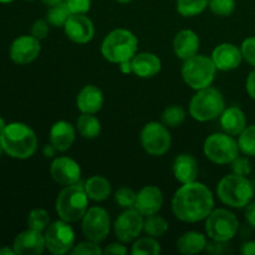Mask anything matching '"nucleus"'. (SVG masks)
Here are the masks:
<instances>
[{
    "label": "nucleus",
    "mask_w": 255,
    "mask_h": 255,
    "mask_svg": "<svg viewBox=\"0 0 255 255\" xmlns=\"http://www.w3.org/2000/svg\"><path fill=\"white\" fill-rule=\"evenodd\" d=\"M117 2H120V4H127V2H131L132 0H116Z\"/></svg>",
    "instance_id": "nucleus-53"
},
{
    "label": "nucleus",
    "mask_w": 255,
    "mask_h": 255,
    "mask_svg": "<svg viewBox=\"0 0 255 255\" xmlns=\"http://www.w3.org/2000/svg\"><path fill=\"white\" fill-rule=\"evenodd\" d=\"M50 174L56 183L66 187L79 183L81 168L79 163L70 157H56L50 166Z\"/></svg>",
    "instance_id": "nucleus-15"
},
{
    "label": "nucleus",
    "mask_w": 255,
    "mask_h": 255,
    "mask_svg": "<svg viewBox=\"0 0 255 255\" xmlns=\"http://www.w3.org/2000/svg\"><path fill=\"white\" fill-rule=\"evenodd\" d=\"M181 74L186 85L198 91L212 86L216 79L217 67L211 57L197 54L183 61Z\"/></svg>",
    "instance_id": "nucleus-7"
},
{
    "label": "nucleus",
    "mask_w": 255,
    "mask_h": 255,
    "mask_svg": "<svg viewBox=\"0 0 255 255\" xmlns=\"http://www.w3.org/2000/svg\"><path fill=\"white\" fill-rule=\"evenodd\" d=\"M15 253L17 255H40L46 249L44 234L41 232L27 229L21 232L14 239L12 244Z\"/></svg>",
    "instance_id": "nucleus-18"
},
{
    "label": "nucleus",
    "mask_w": 255,
    "mask_h": 255,
    "mask_svg": "<svg viewBox=\"0 0 255 255\" xmlns=\"http://www.w3.org/2000/svg\"><path fill=\"white\" fill-rule=\"evenodd\" d=\"M27 226L30 229L37 232H45V229L50 226V216L45 209L35 208L27 216Z\"/></svg>",
    "instance_id": "nucleus-35"
},
{
    "label": "nucleus",
    "mask_w": 255,
    "mask_h": 255,
    "mask_svg": "<svg viewBox=\"0 0 255 255\" xmlns=\"http://www.w3.org/2000/svg\"><path fill=\"white\" fill-rule=\"evenodd\" d=\"M168 231V222L161 216L152 214L147 216L143 221V232L153 238H161Z\"/></svg>",
    "instance_id": "nucleus-29"
},
{
    "label": "nucleus",
    "mask_w": 255,
    "mask_h": 255,
    "mask_svg": "<svg viewBox=\"0 0 255 255\" xmlns=\"http://www.w3.org/2000/svg\"><path fill=\"white\" fill-rule=\"evenodd\" d=\"M5 127H6V124H5V121L2 117H0V134L2 133V131L5 129Z\"/></svg>",
    "instance_id": "nucleus-52"
},
{
    "label": "nucleus",
    "mask_w": 255,
    "mask_h": 255,
    "mask_svg": "<svg viewBox=\"0 0 255 255\" xmlns=\"http://www.w3.org/2000/svg\"><path fill=\"white\" fill-rule=\"evenodd\" d=\"M226 109V100L221 91L214 87L198 90L189 102V115L198 122L217 119Z\"/></svg>",
    "instance_id": "nucleus-6"
},
{
    "label": "nucleus",
    "mask_w": 255,
    "mask_h": 255,
    "mask_svg": "<svg viewBox=\"0 0 255 255\" xmlns=\"http://www.w3.org/2000/svg\"><path fill=\"white\" fill-rule=\"evenodd\" d=\"M246 89L249 96H251L255 101V67L253 71L248 75V77H247Z\"/></svg>",
    "instance_id": "nucleus-46"
},
{
    "label": "nucleus",
    "mask_w": 255,
    "mask_h": 255,
    "mask_svg": "<svg viewBox=\"0 0 255 255\" xmlns=\"http://www.w3.org/2000/svg\"><path fill=\"white\" fill-rule=\"evenodd\" d=\"M219 117H221L219 122H221V127L223 132L233 137L239 136L247 127L246 114L238 106H232L228 107V109H224V111L222 112Z\"/></svg>",
    "instance_id": "nucleus-25"
},
{
    "label": "nucleus",
    "mask_w": 255,
    "mask_h": 255,
    "mask_svg": "<svg viewBox=\"0 0 255 255\" xmlns=\"http://www.w3.org/2000/svg\"><path fill=\"white\" fill-rule=\"evenodd\" d=\"M253 184H254V188H255V178H254V181H253Z\"/></svg>",
    "instance_id": "nucleus-56"
},
{
    "label": "nucleus",
    "mask_w": 255,
    "mask_h": 255,
    "mask_svg": "<svg viewBox=\"0 0 255 255\" xmlns=\"http://www.w3.org/2000/svg\"><path fill=\"white\" fill-rule=\"evenodd\" d=\"M46 251L54 255H64L71 252L75 246V232L69 222L62 219L50 223L44 232Z\"/></svg>",
    "instance_id": "nucleus-10"
},
{
    "label": "nucleus",
    "mask_w": 255,
    "mask_h": 255,
    "mask_svg": "<svg viewBox=\"0 0 255 255\" xmlns=\"http://www.w3.org/2000/svg\"><path fill=\"white\" fill-rule=\"evenodd\" d=\"M213 209V193L206 184L197 181L182 184L172 199V212L186 223L204 221Z\"/></svg>",
    "instance_id": "nucleus-1"
},
{
    "label": "nucleus",
    "mask_w": 255,
    "mask_h": 255,
    "mask_svg": "<svg viewBox=\"0 0 255 255\" xmlns=\"http://www.w3.org/2000/svg\"><path fill=\"white\" fill-rule=\"evenodd\" d=\"M229 242H217L212 241L211 243L207 244L206 251L211 254H224L228 252Z\"/></svg>",
    "instance_id": "nucleus-43"
},
{
    "label": "nucleus",
    "mask_w": 255,
    "mask_h": 255,
    "mask_svg": "<svg viewBox=\"0 0 255 255\" xmlns=\"http://www.w3.org/2000/svg\"><path fill=\"white\" fill-rule=\"evenodd\" d=\"M208 244L207 241V234L199 233V232H186L177 239V251L181 254L193 255L202 253L206 251V247Z\"/></svg>",
    "instance_id": "nucleus-26"
},
{
    "label": "nucleus",
    "mask_w": 255,
    "mask_h": 255,
    "mask_svg": "<svg viewBox=\"0 0 255 255\" xmlns=\"http://www.w3.org/2000/svg\"><path fill=\"white\" fill-rule=\"evenodd\" d=\"M50 31V24L46 19H39L32 24L31 26V35L36 39L42 40L47 36Z\"/></svg>",
    "instance_id": "nucleus-42"
},
{
    "label": "nucleus",
    "mask_w": 255,
    "mask_h": 255,
    "mask_svg": "<svg viewBox=\"0 0 255 255\" xmlns=\"http://www.w3.org/2000/svg\"><path fill=\"white\" fill-rule=\"evenodd\" d=\"M131 65L132 74L141 79H149V77L156 76L162 69L161 59L152 52H138L132 57Z\"/></svg>",
    "instance_id": "nucleus-21"
},
{
    "label": "nucleus",
    "mask_w": 255,
    "mask_h": 255,
    "mask_svg": "<svg viewBox=\"0 0 255 255\" xmlns=\"http://www.w3.org/2000/svg\"><path fill=\"white\" fill-rule=\"evenodd\" d=\"M82 221V233L89 241L101 243L107 238L111 229V219L106 209L102 207H91L87 209Z\"/></svg>",
    "instance_id": "nucleus-12"
},
{
    "label": "nucleus",
    "mask_w": 255,
    "mask_h": 255,
    "mask_svg": "<svg viewBox=\"0 0 255 255\" xmlns=\"http://www.w3.org/2000/svg\"><path fill=\"white\" fill-rule=\"evenodd\" d=\"M138 50V40L127 29H115L105 36L101 44V54L112 64H121L132 60Z\"/></svg>",
    "instance_id": "nucleus-4"
},
{
    "label": "nucleus",
    "mask_w": 255,
    "mask_h": 255,
    "mask_svg": "<svg viewBox=\"0 0 255 255\" xmlns=\"http://www.w3.org/2000/svg\"><path fill=\"white\" fill-rule=\"evenodd\" d=\"M70 254L72 255H100L104 254V251L99 247V243L89 241L82 242V243L75 244L74 248L71 249Z\"/></svg>",
    "instance_id": "nucleus-38"
},
{
    "label": "nucleus",
    "mask_w": 255,
    "mask_h": 255,
    "mask_svg": "<svg viewBox=\"0 0 255 255\" xmlns=\"http://www.w3.org/2000/svg\"><path fill=\"white\" fill-rule=\"evenodd\" d=\"M238 229V218L228 209H213L206 218V234L211 241L231 242L237 236Z\"/></svg>",
    "instance_id": "nucleus-9"
},
{
    "label": "nucleus",
    "mask_w": 255,
    "mask_h": 255,
    "mask_svg": "<svg viewBox=\"0 0 255 255\" xmlns=\"http://www.w3.org/2000/svg\"><path fill=\"white\" fill-rule=\"evenodd\" d=\"M119 66H120V71H121L122 74H132L131 60L121 62V64H119Z\"/></svg>",
    "instance_id": "nucleus-49"
},
{
    "label": "nucleus",
    "mask_w": 255,
    "mask_h": 255,
    "mask_svg": "<svg viewBox=\"0 0 255 255\" xmlns=\"http://www.w3.org/2000/svg\"><path fill=\"white\" fill-rule=\"evenodd\" d=\"M241 51L243 55V59L249 65L255 67V36H249L243 40L241 45Z\"/></svg>",
    "instance_id": "nucleus-40"
},
{
    "label": "nucleus",
    "mask_w": 255,
    "mask_h": 255,
    "mask_svg": "<svg viewBox=\"0 0 255 255\" xmlns=\"http://www.w3.org/2000/svg\"><path fill=\"white\" fill-rule=\"evenodd\" d=\"M55 209L62 221L69 223L81 221L89 209V197L84 186L75 183L65 187L57 196Z\"/></svg>",
    "instance_id": "nucleus-5"
},
{
    "label": "nucleus",
    "mask_w": 255,
    "mask_h": 255,
    "mask_svg": "<svg viewBox=\"0 0 255 255\" xmlns=\"http://www.w3.org/2000/svg\"><path fill=\"white\" fill-rule=\"evenodd\" d=\"M26 1H34V0H26Z\"/></svg>",
    "instance_id": "nucleus-57"
},
{
    "label": "nucleus",
    "mask_w": 255,
    "mask_h": 255,
    "mask_svg": "<svg viewBox=\"0 0 255 255\" xmlns=\"http://www.w3.org/2000/svg\"><path fill=\"white\" fill-rule=\"evenodd\" d=\"M71 14H86L91 9V0H65Z\"/></svg>",
    "instance_id": "nucleus-41"
},
{
    "label": "nucleus",
    "mask_w": 255,
    "mask_h": 255,
    "mask_svg": "<svg viewBox=\"0 0 255 255\" xmlns=\"http://www.w3.org/2000/svg\"><path fill=\"white\" fill-rule=\"evenodd\" d=\"M139 141L144 151L151 156H163L169 151L172 143L168 127L154 121L144 125Z\"/></svg>",
    "instance_id": "nucleus-11"
},
{
    "label": "nucleus",
    "mask_w": 255,
    "mask_h": 255,
    "mask_svg": "<svg viewBox=\"0 0 255 255\" xmlns=\"http://www.w3.org/2000/svg\"><path fill=\"white\" fill-rule=\"evenodd\" d=\"M56 152H59V151H57L56 147H55L52 143L45 144L44 148H42V153H44V156L47 157V158H51V157H54L55 154H56Z\"/></svg>",
    "instance_id": "nucleus-48"
},
{
    "label": "nucleus",
    "mask_w": 255,
    "mask_h": 255,
    "mask_svg": "<svg viewBox=\"0 0 255 255\" xmlns=\"http://www.w3.org/2000/svg\"><path fill=\"white\" fill-rule=\"evenodd\" d=\"M66 36L76 44H87L95 36V26L86 14H71L64 25Z\"/></svg>",
    "instance_id": "nucleus-16"
},
{
    "label": "nucleus",
    "mask_w": 255,
    "mask_h": 255,
    "mask_svg": "<svg viewBox=\"0 0 255 255\" xmlns=\"http://www.w3.org/2000/svg\"><path fill=\"white\" fill-rule=\"evenodd\" d=\"M163 193L156 186H146L137 193L134 208L143 217L157 214L163 206Z\"/></svg>",
    "instance_id": "nucleus-19"
},
{
    "label": "nucleus",
    "mask_w": 255,
    "mask_h": 255,
    "mask_svg": "<svg viewBox=\"0 0 255 255\" xmlns=\"http://www.w3.org/2000/svg\"><path fill=\"white\" fill-rule=\"evenodd\" d=\"M238 146L244 156L255 157V125L247 126L239 134Z\"/></svg>",
    "instance_id": "nucleus-34"
},
{
    "label": "nucleus",
    "mask_w": 255,
    "mask_h": 255,
    "mask_svg": "<svg viewBox=\"0 0 255 255\" xmlns=\"http://www.w3.org/2000/svg\"><path fill=\"white\" fill-rule=\"evenodd\" d=\"M136 197L137 193H134L131 188H128V187H121V188L117 189L116 193H115V202H116L117 206H120L121 208H134Z\"/></svg>",
    "instance_id": "nucleus-36"
},
{
    "label": "nucleus",
    "mask_w": 255,
    "mask_h": 255,
    "mask_svg": "<svg viewBox=\"0 0 255 255\" xmlns=\"http://www.w3.org/2000/svg\"><path fill=\"white\" fill-rule=\"evenodd\" d=\"M203 152L207 158L217 164H231L241 153L238 141L233 136L226 133L211 134L206 138L203 144Z\"/></svg>",
    "instance_id": "nucleus-8"
},
{
    "label": "nucleus",
    "mask_w": 255,
    "mask_h": 255,
    "mask_svg": "<svg viewBox=\"0 0 255 255\" xmlns=\"http://www.w3.org/2000/svg\"><path fill=\"white\" fill-rule=\"evenodd\" d=\"M209 0H177L176 9L184 17L197 16L208 7Z\"/></svg>",
    "instance_id": "nucleus-30"
},
{
    "label": "nucleus",
    "mask_w": 255,
    "mask_h": 255,
    "mask_svg": "<svg viewBox=\"0 0 255 255\" xmlns=\"http://www.w3.org/2000/svg\"><path fill=\"white\" fill-rule=\"evenodd\" d=\"M232 172L238 176L248 177L252 173V163L249 161L248 156H238L232 162Z\"/></svg>",
    "instance_id": "nucleus-39"
},
{
    "label": "nucleus",
    "mask_w": 255,
    "mask_h": 255,
    "mask_svg": "<svg viewBox=\"0 0 255 255\" xmlns=\"http://www.w3.org/2000/svg\"><path fill=\"white\" fill-rule=\"evenodd\" d=\"M211 59L216 65L217 70L232 71L241 66L243 61V55H242L241 47L231 42H223L214 47Z\"/></svg>",
    "instance_id": "nucleus-17"
},
{
    "label": "nucleus",
    "mask_w": 255,
    "mask_h": 255,
    "mask_svg": "<svg viewBox=\"0 0 255 255\" xmlns=\"http://www.w3.org/2000/svg\"><path fill=\"white\" fill-rule=\"evenodd\" d=\"M199 45H201V41L197 32L193 30L184 29L174 36L173 51L178 59L186 61L198 54Z\"/></svg>",
    "instance_id": "nucleus-20"
},
{
    "label": "nucleus",
    "mask_w": 255,
    "mask_h": 255,
    "mask_svg": "<svg viewBox=\"0 0 255 255\" xmlns=\"http://www.w3.org/2000/svg\"><path fill=\"white\" fill-rule=\"evenodd\" d=\"M162 124L167 127H178L186 120V111L179 105H171L162 112Z\"/></svg>",
    "instance_id": "nucleus-33"
},
{
    "label": "nucleus",
    "mask_w": 255,
    "mask_h": 255,
    "mask_svg": "<svg viewBox=\"0 0 255 255\" xmlns=\"http://www.w3.org/2000/svg\"><path fill=\"white\" fill-rule=\"evenodd\" d=\"M0 144L7 156L16 159H27L37 149V137L31 127L22 122L6 125L0 134Z\"/></svg>",
    "instance_id": "nucleus-2"
},
{
    "label": "nucleus",
    "mask_w": 255,
    "mask_h": 255,
    "mask_svg": "<svg viewBox=\"0 0 255 255\" xmlns=\"http://www.w3.org/2000/svg\"><path fill=\"white\" fill-rule=\"evenodd\" d=\"M143 216L136 208L126 209L115 221V236L124 244L136 241L143 232Z\"/></svg>",
    "instance_id": "nucleus-13"
},
{
    "label": "nucleus",
    "mask_w": 255,
    "mask_h": 255,
    "mask_svg": "<svg viewBox=\"0 0 255 255\" xmlns=\"http://www.w3.org/2000/svg\"><path fill=\"white\" fill-rule=\"evenodd\" d=\"M173 174L174 178L182 184L191 183L197 181L198 176V163L196 158L188 153H182L174 158L173 161Z\"/></svg>",
    "instance_id": "nucleus-24"
},
{
    "label": "nucleus",
    "mask_w": 255,
    "mask_h": 255,
    "mask_svg": "<svg viewBox=\"0 0 255 255\" xmlns=\"http://www.w3.org/2000/svg\"><path fill=\"white\" fill-rule=\"evenodd\" d=\"M241 253L243 255H255V241H249L242 244Z\"/></svg>",
    "instance_id": "nucleus-47"
},
{
    "label": "nucleus",
    "mask_w": 255,
    "mask_h": 255,
    "mask_svg": "<svg viewBox=\"0 0 255 255\" xmlns=\"http://www.w3.org/2000/svg\"><path fill=\"white\" fill-rule=\"evenodd\" d=\"M76 137L74 126L67 121H57L50 128V143L54 144L59 152H65L72 146Z\"/></svg>",
    "instance_id": "nucleus-23"
},
{
    "label": "nucleus",
    "mask_w": 255,
    "mask_h": 255,
    "mask_svg": "<svg viewBox=\"0 0 255 255\" xmlns=\"http://www.w3.org/2000/svg\"><path fill=\"white\" fill-rule=\"evenodd\" d=\"M255 188L248 177L228 174L219 181L217 196L221 202L231 208H244L254 198Z\"/></svg>",
    "instance_id": "nucleus-3"
},
{
    "label": "nucleus",
    "mask_w": 255,
    "mask_h": 255,
    "mask_svg": "<svg viewBox=\"0 0 255 255\" xmlns=\"http://www.w3.org/2000/svg\"><path fill=\"white\" fill-rule=\"evenodd\" d=\"M41 51L40 40L32 35H22L16 37L10 46V59L17 65H27L35 61Z\"/></svg>",
    "instance_id": "nucleus-14"
},
{
    "label": "nucleus",
    "mask_w": 255,
    "mask_h": 255,
    "mask_svg": "<svg viewBox=\"0 0 255 255\" xmlns=\"http://www.w3.org/2000/svg\"><path fill=\"white\" fill-rule=\"evenodd\" d=\"M76 129L84 138H96L101 133V122L92 114H81V116L77 119Z\"/></svg>",
    "instance_id": "nucleus-28"
},
{
    "label": "nucleus",
    "mask_w": 255,
    "mask_h": 255,
    "mask_svg": "<svg viewBox=\"0 0 255 255\" xmlns=\"http://www.w3.org/2000/svg\"><path fill=\"white\" fill-rule=\"evenodd\" d=\"M2 152H4V151H2V148H1V144H0V157H1V153H2Z\"/></svg>",
    "instance_id": "nucleus-55"
},
{
    "label": "nucleus",
    "mask_w": 255,
    "mask_h": 255,
    "mask_svg": "<svg viewBox=\"0 0 255 255\" xmlns=\"http://www.w3.org/2000/svg\"><path fill=\"white\" fill-rule=\"evenodd\" d=\"M128 253L126 247L124 246V243H111L104 249V254L106 255H125Z\"/></svg>",
    "instance_id": "nucleus-44"
},
{
    "label": "nucleus",
    "mask_w": 255,
    "mask_h": 255,
    "mask_svg": "<svg viewBox=\"0 0 255 255\" xmlns=\"http://www.w3.org/2000/svg\"><path fill=\"white\" fill-rule=\"evenodd\" d=\"M153 237H143L136 239L131 249L132 255H158L161 253V244Z\"/></svg>",
    "instance_id": "nucleus-31"
},
{
    "label": "nucleus",
    "mask_w": 255,
    "mask_h": 255,
    "mask_svg": "<svg viewBox=\"0 0 255 255\" xmlns=\"http://www.w3.org/2000/svg\"><path fill=\"white\" fill-rule=\"evenodd\" d=\"M85 192L89 199L95 202H104L111 196V183L104 176H92L85 182Z\"/></svg>",
    "instance_id": "nucleus-27"
},
{
    "label": "nucleus",
    "mask_w": 255,
    "mask_h": 255,
    "mask_svg": "<svg viewBox=\"0 0 255 255\" xmlns=\"http://www.w3.org/2000/svg\"><path fill=\"white\" fill-rule=\"evenodd\" d=\"M209 9L218 16H229L234 12L237 6L236 0H209Z\"/></svg>",
    "instance_id": "nucleus-37"
},
{
    "label": "nucleus",
    "mask_w": 255,
    "mask_h": 255,
    "mask_svg": "<svg viewBox=\"0 0 255 255\" xmlns=\"http://www.w3.org/2000/svg\"><path fill=\"white\" fill-rule=\"evenodd\" d=\"M14 248H9V247H2L0 248V255H15Z\"/></svg>",
    "instance_id": "nucleus-50"
},
{
    "label": "nucleus",
    "mask_w": 255,
    "mask_h": 255,
    "mask_svg": "<svg viewBox=\"0 0 255 255\" xmlns=\"http://www.w3.org/2000/svg\"><path fill=\"white\" fill-rule=\"evenodd\" d=\"M11 1H14V0H0L1 4H7V2H11Z\"/></svg>",
    "instance_id": "nucleus-54"
},
{
    "label": "nucleus",
    "mask_w": 255,
    "mask_h": 255,
    "mask_svg": "<svg viewBox=\"0 0 255 255\" xmlns=\"http://www.w3.org/2000/svg\"><path fill=\"white\" fill-rule=\"evenodd\" d=\"M42 2H44L46 6H54V5L56 4H60V2L65 1V0H41Z\"/></svg>",
    "instance_id": "nucleus-51"
},
{
    "label": "nucleus",
    "mask_w": 255,
    "mask_h": 255,
    "mask_svg": "<svg viewBox=\"0 0 255 255\" xmlns=\"http://www.w3.org/2000/svg\"><path fill=\"white\" fill-rule=\"evenodd\" d=\"M244 218H246L247 223L255 229V202L252 201L251 203L244 207Z\"/></svg>",
    "instance_id": "nucleus-45"
},
{
    "label": "nucleus",
    "mask_w": 255,
    "mask_h": 255,
    "mask_svg": "<svg viewBox=\"0 0 255 255\" xmlns=\"http://www.w3.org/2000/svg\"><path fill=\"white\" fill-rule=\"evenodd\" d=\"M70 15H71V12L67 7L66 2L62 1L60 4L54 5V6H49V10L46 12V20L51 26L64 27Z\"/></svg>",
    "instance_id": "nucleus-32"
},
{
    "label": "nucleus",
    "mask_w": 255,
    "mask_h": 255,
    "mask_svg": "<svg viewBox=\"0 0 255 255\" xmlns=\"http://www.w3.org/2000/svg\"><path fill=\"white\" fill-rule=\"evenodd\" d=\"M104 94L95 85H86L76 97V106L81 114H97L104 106Z\"/></svg>",
    "instance_id": "nucleus-22"
}]
</instances>
